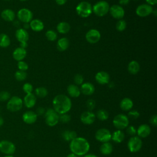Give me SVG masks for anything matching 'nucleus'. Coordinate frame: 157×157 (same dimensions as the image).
Segmentation results:
<instances>
[{"label":"nucleus","instance_id":"6e6d98bb","mask_svg":"<svg viewBox=\"0 0 157 157\" xmlns=\"http://www.w3.org/2000/svg\"><path fill=\"white\" fill-rule=\"evenodd\" d=\"M29 28V23H25L23 24V29H26Z\"/></svg>","mask_w":157,"mask_h":157},{"label":"nucleus","instance_id":"bb28decb","mask_svg":"<svg viewBox=\"0 0 157 157\" xmlns=\"http://www.w3.org/2000/svg\"><path fill=\"white\" fill-rule=\"evenodd\" d=\"M69 45V41L66 37L60 38L56 43V48L59 52L66 50Z\"/></svg>","mask_w":157,"mask_h":157},{"label":"nucleus","instance_id":"5701e85b","mask_svg":"<svg viewBox=\"0 0 157 157\" xmlns=\"http://www.w3.org/2000/svg\"><path fill=\"white\" fill-rule=\"evenodd\" d=\"M1 18L7 22L13 21L15 18V13L13 10L10 9H6L1 13Z\"/></svg>","mask_w":157,"mask_h":157},{"label":"nucleus","instance_id":"dca6fc26","mask_svg":"<svg viewBox=\"0 0 157 157\" xmlns=\"http://www.w3.org/2000/svg\"><path fill=\"white\" fill-rule=\"evenodd\" d=\"M37 115L32 110H28L22 115V120L28 124H34L37 120Z\"/></svg>","mask_w":157,"mask_h":157},{"label":"nucleus","instance_id":"4468645a","mask_svg":"<svg viewBox=\"0 0 157 157\" xmlns=\"http://www.w3.org/2000/svg\"><path fill=\"white\" fill-rule=\"evenodd\" d=\"M109 12L113 18L118 20L122 19L124 15V9L121 6L117 4H114L110 7Z\"/></svg>","mask_w":157,"mask_h":157},{"label":"nucleus","instance_id":"f3484780","mask_svg":"<svg viewBox=\"0 0 157 157\" xmlns=\"http://www.w3.org/2000/svg\"><path fill=\"white\" fill-rule=\"evenodd\" d=\"M151 133V128L147 124H142L137 129V136L140 138L147 137Z\"/></svg>","mask_w":157,"mask_h":157},{"label":"nucleus","instance_id":"8fccbe9b","mask_svg":"<svg viewBox=\"0 0 157 157\" xmlns=\"http://www.w3.org/2000/svg\"><path fill=\"white\" fill-rule=\"evenodd\" d=\"M147 4L150 5V6H154L156 5L157 3V0H145Z\"/></svg>","mask_w":157,"mask_h":157},{"label":"nucleus","instance_id":"423d86ee","mask_svg":"<svg viewBox=\"0 0 157 157\" xmlns=\"http://www.w3.org/2000/svg\"><path fill=\"white\" fill-rule=\"evenodd\" d=\"M45 122L49 126H54L59 123V114L53 108L47 109L44 113Z\"/></svg>","mask_w":157,"mask_h":157},{"label":"nucleus","instance_id":"0e129e2a","mask_svg":"<svg viewBox=\"0 0 157 157\" xmlns=\"http://www.w3.org/2000/svg\"><path fill=\"white\" fill-rule=\"evenodd\" d=\"M5 1H10V0H5Z\"/></svg>","mask_w":157,"mask_h":157},{"label":"nucleus","instance_id":"ea45409f","mask_svg":"<svg viewBox=\"0 0 157 157\" xmlns=\"http://www.w3.org/2000/svg\"><path fill=\"white\" fill-rule=\"evenodd\" d=\"M10 98V94L7 91H0V101L5 102L7 101Z\"/></svg>","mask_w":157,"mask_h":157},{"label":"nucleus","instance_id":"f03ea898","mask_svg":"<svg viewBox=\"0 0 157 157\" xmlns=\"http://www.w3.org/2000/svg\"><path fill=\"white\" fill-rule=\"evenodd\" d=\"M53 109L58 113L63 114L67 113L72 107L71 99L64 94H58L53 99Z\"/></svg>","mask_w":157,"mask_h":157},{"label":"nucleus","instance_id":"4c0bfd02","mask_svg":"<svg viewBox=\"0 0 157 157\" xmlns=\"http://www.w3.org/2000/svg\"><path fill=\"white\" fill-rule=\"evenodd\" d=\"M126 26H127V23L126 21L123 19H120L118 21V22L116 24V29L117 31L121 32L126 29Z\"/></svg>","mask_w":157,"mask_h":157},{"label":"nucleus","instance_id":"412c9836","mask_svg":"<svg viewBox=\"0 0 157 157\" xmlns=\"http://www.w3.org/2000/svg\"><path fill=\"white\" fill-rule=\"evenodd\" d=\"M15 37L20 43L27 42L29 39V34L26 29L23 28H18L15 31Z\"/></svg>","mask_w":157,"mask_h":157},{"label":"nucleus","instance_id":"2f4dec72","mask_svg":"<svg viewBox=\"0 0 157 157\" xmlns=\"http://www.w3.org/2000/svg\"><path fill=\"white\" fill-rule=\"evenodd\" d=\"M77 137V132L72 130H65L62 133L63 139L67 142H71Z\"/></svg>","mask_w":157,"mask_h":157},{"label":"nucleus","instance_id":"603ef678","mask_svg":"<svg viewBox=\"0 0 157 157\" xmlns=\"http://www.w3.org/2000/svg\"><path fill=\"white\" fill-rule=\"evenodd\" d=\"M67 0H55V2H56L57 4L59 5V6H62L64 5Z\"/></svg>","mask_w":157,"mask_h":157},{"label":"nucleus","instance_id":"c85d7f7f","mask_svg":"<svg viewBox=\"0 0 157 157\" xmlns=\"http://www.w3.org/2000/svg\"><path fill=\"white\" fill-rule=\"evenodd\" d=\"M100 152L104 155H109L113 151V146L109 142L102 143L99 148Z\"/></svg>","mask_w":157,"mask_h":157},{"label":"nucleus","instance_id":"f8f14e48","mask_svg":"<svg viewBox=\"0 0 157 157\" xmlns=\"http://www.w3.org/2000/svg\"><path fill=\"white\" fill-rule=\"evenodd\" d=\"M153 7L148 4H142L138 6L136 9V13L140 17H146L153 12Z\"/></svg>","mask_w":157,"mask_h":157},{"label":"nucleus","instance_id":"e433bc0d","mask_svg":"<svg viewBox=\"0 0 157 157\" xmlns=\"http://www.w3.org/2000/svg\"><path fill=\"white\" fill-rule=\"evenodd\" d=\"M45 36L47 40H48L49 41H55L57 39L58 35L56 31L52 29H50L47 31V32L45 33Z\"/></svg>","mask_w":157,"mask_h":157},{"label":"nucleus","instance_id":"de8ad7c7","mask_svg":"<svg viewBox=\"0 0 157 157\" xmlns=\"http://www.w3.org/2000/svg\"><path fill=\"white\" fill-rule=\"evenodd\" d=\"M150 122L153 126H157V115H152L150 119Z\"/></svg>","mask_w":157,"mask_h":157},{"label":"nucleus","instance_id":"a18cd8bd","mask_svg":"<svg viewBox=\"0 0 157 157\" xmlns=\"http://www.w3.org/2000/svg\"><path fill=\"white\" fill-rule=\"evenodd\" d=\"M83 80L84 78L83 75L80 74H77L74 78V80L76 85H81L83 82Z\"/></svg>","mask_w":157,"mask_h":157},{"label":"nucleus","instance_id":"bf43d9fd","mask_svg":"<svg viewBox=\"0 0 157 157\" xmlns=\"http://www.w3.org/2000/svg\"><path fill=\"white\" fill-rule=\"evenodd\" d=\"M20 21L18 20V21H15L14 22H13V25L15 26H17V25L18 26H19L20 25Z\"/></svg>","mask_w":157,"mask_h":157},{"label":"nucleus","instance_id":"7c9ffc66","mask_svg":"<svg viewBox=\"0 0 157 157\" xmlns=\"http://www.w3.org/2000/svg\"><path fill=\"white\" fill-rule=\"evenodd\" d=\"M71 29L70 25L66 21H61L56 26L57 31L60 34H66Z\"/></svg>","mask_w":157,"mask_h":157},{"label":"nucleus","instance_id":"cd10ccee","mask_svg":"<svg viewBox=\"0 0 157 157\" xmlns=\"http://www.w3.org/2000/svg\"><path fill=\"white\" fill-rule=\"evenodd\" d=\"M124 137L125 135L122 130L117 129L112 134L111 140L115 143H121L124 140Z\"/></svg>","mask_w":157,"mask_h":157},{"label":"nucleus","instance_id":"9b49d317","mask_svg":"<svg viewBox=\"0 0 157 157\" xmlns=\"http://www.w3.org/2000/svg\"><path fill=\"white\" fill-rule=\"evenodd\" d=\"M18 20L23 23H29L33 20V12L28 9L22 8L20 9L17 13Z\"/></svg>","mask_w":157,"mask_h":157},{"label":"nucleus","instance_id":"9d476101","mask_svg":"<svg viewBox=\"0 0 157 157\" xmlns=\"http://www.w3.org/2000/svg\"><path fill=\"white\" fill-rule=\"evenodd\" d=\"M112 133L107 128H100L98 129L95 133L96 139L102 143L108 142L111 140Z\"/></svg>","mask_w":157,"mask_h":157},{"label":"nucleus","instance_id":"20e7f679","mask_svg":"<svg viewBox=\"0 0 157 157\" xmlns=\"http://www.w3.org/2000/svg\"><path fill=\"white\" fill-rule=\"evenodd\" d=\"M109 4L106 1H100L92 6V11L96 15L103 17L109 12Z\"/></svg>","mask_w":157,"mask_h":157},{"label":"nucleus","instance_id":"2eb2a0df","mask_svg":"<svg viewBox=\"0 0 157 157\" xmlns=\"http://www.w3.org/2000/svg\"><path fill=\"white\" fill-rule=\"evenodd\" d=\"M80 119L82 123L86 125H90L94 122L96 115L92 111L86 110L81 114Z\"/></svg>","mask_w":157,"mask_h":157},{"label":"nucleus","instance_id":"052dcab7","mask_svg":"<svg viewBox=\"0 0 157 157\" xmlns=\"http://www.w3.org/2000/svg\"><path fill=\"white\" fill-rule=\"evenodd\" d=\"M3 157H13V155H5Z\"/></svg>","mask_w":157,"mask_h":157},{"label":"nucleus","instance_id":"393cba45","mask_svg":"<svg viewBox=\"0 0 157 157\" xmlns=\"http://www.w3.org/2000/svg\"><path fill=\"white\" fill-rule=\"evenodd\" d=\"M133 101L129 98H124L120 102V107L123 111H129L133 107Z\"/></svg>","mask_w":157,"mask_h":157},{"label":"nucleus","instance_id":"ddd939ff","mask_svg":"<svg viewBox=\"0 0 157 157\" xmlns=\"http://www.w3.org/2000/svg\"><path fill=\"white\" fill-rule=\"evenodd\" d=\"M100 32L96 29H91L87 31L85 34V39L90 44H96L101 39Z\"/></svg>","mask_w":157,"mask_h":157},{"label":"nucleus","instance_id":"a19ab883","mask_svg":"<svg viewBox=\"0 0 157 157\" xmlns=\"http://www.w3.org/2000/svg\"><path fill=\"white\" fill-rule=\"evenodd\" d=\"M128 118H131L132 120H136L140 117V113L136 110H130L128 113Z\"/></svg>","mask_w":157,"mask_h":157},{"label":"nucleus","instance_id":"a878e982","mask_svg":"<svg viewBox=\"0 0 157 157\" xmlns=\"http://www.w3.org/2000/svg\"><path fill=\"white\" fill-rule=\"evenodd\" d=\"M68 94L72 98H78L80 95V90L78 86L75 84H71L67 88Z\"/></svg>","mask_w":157,"mask_h":157},{"label":"nucleus","instance_id":"6ab92c4d","mask_svg":"<svg viewBox=\"0 0 157 157\" xmlns=\"http://www.w3.org/2000/svg\"><path fill=\"white\" fill-rule=\"evenodd\" d=\"M96 81L101 85H105L110 80L109 74L105 71H99L95 75Z\"/></svg>","mask_w":157,"mask_h":157},{"label":"nucleus","instance_id":"69168bd1","mask_svg":"<svg viewBox=\"0 0 157 157\" xmlns=\"http://www.w3.org/2000/svg\"><path fill=\"white\" fill-rule=\"evenodd\" d=\"M133 1H137V0H133Z\"/></svg>","mask_w":157,"mask_h":157},{"label":"nucleus","instance_id":"f704fd0d","mask_svg":"<svg viewBox=\"0 0 157 157\" xmlns=\"http://www.w3.org/2000/svg\"><path fill=\"white\" fill-rule=\"evenodd\" d=\"M48 94V90L45 87H37L35 90V96L40 98H44Z\"/></svg>","mask_w":157,"mask_h":157},{"label":"nucleus","instance_id":"680f3d73","mask_svg":"<svg viewBox=\"0 0 157 157\" xmlns=\"http://www.w3.org/2000/svg\"><path fill=\"white\" fill-rule=\"evenodd\" d=\"M20 1H28V0H19Z\"/></svg>","mask_w":157,"mask_h":157},{"label":"nucleus","instance_id":"49530a36","mask_svg":"<svg viewBox=\"0 0 157 157\" xmlns=\"http://www.w3.org/2000/svg\"><path fill=\"white\" fill-rule=\"evenodd\" d=\"M126 132L131 136H136L137 133V129L134 126H128L126 128Z\"/></svg>","mask_w":157,"mask_h":157},{"label":"nucleus","instance_id":"58836bf2","mask_svg":"<svg viewBox=\"0 0 157 157\" xmlns=\"http://www.w3.org/2000/svg\"><path fill=\"white\" fill-rule=\"evenodd\" d=\"M71 120V117L70 115L66 113L60 114L59 115V121L61 122L62 123H67Z\"/></svg>","mask_w":157,"mask_h":157},{"label":"nucleus","instance_id":"aec40b11","mask_svg":"<svg viewBox=\"0 0 157 157\" xmlns=\"http://www.w3.org/2000/svg\"><path fill=\"white\" fill-rule=\"evenodd\" d=\"M26 55H27V52L26 49L19 47L16 48L13 50L12 53V57L15 60L17 61H20L23 60V59L25 58Z\"/></svg>","mask_w":157,"mask_h":157},{"label":"nucleus","instance_id":"e2e57ef3","mask_svg":"<svg viewBox=\"0 0 157 157\" xmlns=\"http://www.w3.org/2000/svg\"><path fill=\"white\" fill-rule=\"evenodd\" d=\"M0 112H1V107H0Z\"/></svg>","mask_w":157,"mask_h":157},{"label":"nucleus","instance_id":"6e6552de","mask_svg":"<svg viewBox=\"0 0 157 157\" xmlns=\"http://www.w3.org/2000/svg\"><path fill=\"white\" fill-rule=\"evenodd\" d=\"M127 147L131 153H136L140 150L142 147V140L137 136H131L128 140Z\"/></svg>","mask_w":157,"mask_h":157},{"label":"nucleus","instance_id":"f257e3e1","mask_svg":"<svg viewBox=\"0 0 157 157\" xmlns=\"http://www.w3.org/2000/svg\"><path fill=\"white\" fill-rule=\"evenodd\" d=\"M69 148L71 153L78 156H82L88 153L90 145L85 138L77 137L69 142Z\"/></svg>","mask_w":157,"mask_h":157},{"label":"nucleus","instance_id":"79ce46f5","mask_svg":"<svg viewBox=\"0 0 157 157\" xmlns=\"http://www.w3.org/2000/svg\"><path fill=\"white\" fill-rule=\"evenodd\" d=\"M17 67L18 70L26 71L28 69V64L24 61H20L17 63Z\"/></svg>","mask_w":157,"mask_h":157},{"label":"nucleus","instance_id":"864d4df0","mask_svg":"<svg viewBox=\"0 0 157 157\" xmlns=\"http://www.w3.org/2000/svg\"><path fill=\"white\" fill-rule=\"evenodd\" d=\"M83 157H98V156L93 153H86L83 156Z\"/></svg>","mask_w":157,"mask_h":157},{"label":"nucleus","instance_id":"1a4fd4ad","mask_svg":"<svg viewBox=\"0 0 157 157\" xmlns=\"http://www.w3.org/2000/svg\"><path fill=\"white\" fill-rule=\"evenodd\" d=\"M16 150L15 145L8 140H0V151L6 155H13Z\"/></svg>","mask_w":157,"mask_h":157},{"label":"nucleus","instance_id":"c03bdc74","mask_svg":"<svg viewBox=\"0 0 157 157\" xmlns=\"http://www.w3.org/2000/svg\"><path fill=\"white\" fill-rule=\"evenodd\" d=\"M86 106L88 109V110H90L92 111V110H93L95 107H96V102L94 100L92 99H89L86 101Z\"/></svg>","mask_w":157,"mask_h":157},{"label":"nucleus","instance_id":"4be33fe9","mask_svg":"<svg viewBox=\"0 0 157 157\" xmlns=\"http://www.w3.org/2000/svg\"><path fill=\"white\" fill-rule=\"evenodd\" d=\"M80 90V92L86 96H90L93 94L95 91L94 85L90 82L83 83L81 85V87Z\"/></svg>","mask_w":157,"mask_h":157},{"label":"nucleus","instance_id":"c9c22d12","mask_svg":"<svg viewBox=\"0 0 157 157\" xmlns=\"http://www.w3.org/2000/svg\"><path fill=\"white\" fill-rule=\"evenodd\" d=\"M15 79L18 81V82H21L25 80L26 77H27V74L25 71H20L18 70L15 72Z\"/></svg>","mask_w":157,"mask_h":157},{"label":"nucleus","instance_id":"39448f33","mask_svg":"<svg viewBox=\"0 0 157 157\" xmlns=\"http://www.w3.org/2000/svg\"><path fill=\"white\" fill-rule=\"evenodd\" d=\"M23 105V99L17 96H13L10 97L7 101L6 108L11 112H16L20 110Z\"/></svg>","mask_w":157,"mask_h":157},{"label":"nucleus","instance_id":"13d9d810","mask_svg":"<svg viewBox=\"0 0 157 157\" xmlns=\"http://www.w3.org/2000/svg\"><path fill=\"white\" fill-rule=\"evenodd\" d=\"M4 124V119L0 116V127Z\"/></svg>","mask_w":157,"mask_h":157},{"label":"nucleus","instance_id":"72a5a7b5","mask_svg":"<svg viewBox=\"0 0 157 157\" xmlns=\"http://www.w3.org/2000/svg\"><path fill=\"white\" fill-rule=\"evenodd\" d=\"M96 118L101 121H105L109 118V113L104 109H99L95 114Z\"/></svg>","mask_w":157,"mask_h":157},{"label":"nucleus","instance_id":"3c124183","mask_svg":"<svg viewBox=\"0 0 157 157\" xmlns=\"http://www.w3.org/2000/svg\"><path fill=\"white\" fill-rule=\"evenodd\" d=\"M118 1H119V4L120 5L125 6V5H127L128 4H129L130 0H118Z\"/></svg>","mask_w":157,"mask_h":157},{"label":"nucleus","instance_id":"4d7b16f0","mask_svg":"<svg viewBox=\"0 0 157 157\" xmlns=\"http://www.w3.org/2000/svg\"><path fill=\"white\" fill-rule=\"evenodd\" d=\"M67 157H78L77 155H75L74 153H69L67 156Z\"/></svg>","mask_w":157,"mask_h":157},{"label":"nucleus","instance_id":"c756f323","mask_svg":"<svg viewBox=\"0 0 157 157\" xmlns=\"http://www.w3.org/2000/svg\"><path fill=\"white\" fill-rule=\"evenodd\" d=\"M128 70L129 72L131 74H136L140 71V64L136 61L132 60L130 61L128 65Z\"/></svg>","mask_w":157,"mask_h":157},{"label":"nucleus","instance_id":"0eeeda50","mask_svg":"<svg viewBox=\"0 0 157 157\" xmlns=\"http://www.w3.org/2000/svg\"><path fill=\"white\" fill-rule=\"evenodd\" d=\"M112 123L115 128L122 130L129 125V118L127 115L123 113H119L114 117Z\"/></svg>","mask_w":157,"mask_h":157},{"label":"nucleus","instance_id":"7ed1b4c3","mask_svg":"<svg viewBox=\"0 0 157 157\" xmlns=\"http://www.w3.org/2000/svg\"><path fill=\"white\" fill-rule=\"evenodd\" d=\"M76 12L78 16L82 18L88 17L93 12L91 4L87 1L79 2L75 8Z\"/></svg>","mask_w":157,"mask_h":157},{"label":"nucleus","instance_id":"a211bd4d","mask_svg":"<svg viewBox=\"0 0 157 157\" xmlns=\"http://www.w3.org/2000/svg\"><path fill=\"white\" fill-rule=\"evenodd\" d=\"M23 104L28 109L33 107L36 103V96L33 93L26 94L23 100Z\"/></svg>","mask_w":157,"mask_h":157},{"label":"nucleus","instance_id":"5fc2aeb1","mask_svg":"<svg viewBox=\"0 0 157 157\" xmlns=\"http://www.w3.org/2000/svg\"><path fill=\"white\" fill-rule=\"evenodd\" d=\"M27 46H28L27 42H21L20 43V47H21V48H23L26 49Z\"/></svg>","mask_w":157,"mask_h":157},{"label":"nucleus","instance_id":"b1692460","mask_svg":"<svg viewBox=\"0 0 157 157\" xmlns=\"http://www.w3.org/2000/svg\"><path fill=\"white\" fill-rule=\"evenodd\" d=\"M29 23L31 29L36 32L41 31L43 30L44 28V25L43 22L39 19L32 20Z\"/></svg>","mask_w":157,"mask_h":157},{"label":"nucleus","instance_id":"473e14b6","mask_svg":"<svg viewBox=\"0 0 157 157\" xmlns=\"http://www.w3.org/2000/svg\"><path fill=\"white\" fill-rule=\"evenodd\" d=\"M10 44V39L8 35L4 33L0 34V47L7 48Z\"/></svg>","mask_w":157,"mask_h":157},{"label":"nucleus","instance_id":"37998d69","mask_svg":"<svg viewBox=\"0 0 157 157\" xmlns=\"http://www.w3.org/2000/svg\"><path fill=\"white\" fill-rule=\"evenodd\" d=\"M23 90L26 94L31 93L33 91V85L29 83H25L23 85Z\"/></svg>","mask_w":157,"mask_h":157},{"label":"nucleus","instance_id":"09e8293b","mask_svg":"<svg viewBox=\"0 0 157 157\" xmlns=\"http://www.w3.org/2000/svg\"><path fill=\"white\" fill-rule=\"evenodd\" d=\"M45 112V110L44 107H39L36 109V113L37 115V116L38 115H44Z\"/></svg>","mask_w":157,"mask_h":157}]
</instances>
